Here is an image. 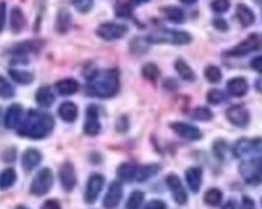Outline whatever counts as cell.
Instances as JSON below:
<instances>
[{
    "mask_svg": "<svg viewBox=\"0 0 262 209\" xmlns=\"http://www.w3.org/2000/svg\"><path fill=\"white\" fill-rule=\"evenodd\" d=\"M53 127L55 119L52 114L40 110H29L18 127V135L31 138V140H42L52 134Z\"/></svg>",
    "mask_w": 262,
    "mask_h": 209,
    "instance_id": "1",
    "label": "cell"
},
{
    "mask_svg": "<svg viewBox=\"0 0 262 209\" xmlns=\"http://www.w3.org/2000/svg\"><path fill=\"white\" fill-rule=\"evenodd\" d=\"M121 89V79L118 69H100L87 77L85 92L90 97L111 98Z\"/></svg>",
    "mask_w": 262,
    "mask_h": 209,
    "instance_id": "2",
    "label": "cell"
},
{
    "mask_svg": "<svg viewBox=\"0 0 262 209\" xmlns=\"http://www.w3.org/2000/svg\"><path fill=\"white\" fill-rule=\"evenodd\" d=\"M240 176L248 185L262 183V138H253V148L242 158Z\"/></svg>",
    "mask_w": 262,
    "mask_h": 209,
    "instance_id": "3",
    "label": "cell"
},
{
    "mask_svg": "<svg viewBox=\"0 0 262 209\" xmlns=\"http://www.w3.org/2000/svg\"><path fill=\"white\" fill-rule=\"evenodd\" d=\"M150 44H170V45H187L191 42V36L185 31H172V29H155L148 34Z\"/></svg>",
    "mask_w": 262,
    "mask_h": 209,
    "instance_id": "4",
    "label": "cell"
},
{
    "mask_svg": "<svg viewBox=\"0 0 262 209\" xmlns=\"http://www.w3.org/2000/svg\"><path fill=\"white\" fill-rule=\"evenodd\" d=\"M53 185V172L49 168H42L39 169V172L34 176L29 192L34 196H43L47 195Z\"/></svg>",
    "mask_w": 262,
    "mask_h": 209,
    "instance_id": "5",
    "label": "cell"
},
{
    "mask_svg": "<svg viewBox=\"0 0 262 209\" xmlns=\"http://www.w3.org/2000/svg\"><path fill=\"white\" fill-rule=\"evenodd\" d=\"M95 34L103 40H118L121 37H124L127 34V28L124 25H119V23H103L100 25L95 31Z\"/></svg>",
    "mask_w": 262,
    "mask_h": 209,
    "instance_id": "6",
    "label": "cell"
},
{
    "mask_svg": "<svg viewBox=\"0 0 262 209\" xmlns=\"http://www.w3.org/2000/svg\"><path fill=\"white\" fill-rule=\"evenodd\" d=\"M103 185H105V177L101 174H92L85 185L84 201L87 204H94L98 200V195L101 193V190H103Z\"/></svg>",
    "mask_w": 262,
    "mask_h": 209,
    "instance_id": "7",
    "label": "cell"
},
{
    "mask_svg": "<svg viewBox=\"0 0 262 209\" xmlns=\"http://www.w3.org/2000/svg\"><path fill=\"white\" fill-rule=\"evenodd\" d=\"M100 110L97 104H90L85 110V122H84V134L89 137H95L101 132L100 124Z\"/></svg>",
    "mask_w": 262,
    "mask_h": 209,
    "instance_id": "8",
    "label": "cell"
},
{
    "mask_svg": "<svg viewBox=\"0 0 262 209\" xmlns=\"http://www.w3.org/2000/svg\"><path fill=\"white\" fill-rule=\"evenodd\" d=\"M262 49V42L259 39L257 34H253V36H249L248 39H245L243 42H240L238 45H235V47L232 50L227 52V55L229 56H245L248 53H253V52H257Z\"/></svg>",
    "mask_w": 262,
    "mask_h": 209,
    "instance_id": "9",
    "label": "cell"
},
{
    "mask_svg": "<svg viewBox=\"0 0 262 209\" xmlns=\"http://www.w3.org/2000/svg\"><path fill=\"white\" fill-rule=\"evenodd\" d=\"M58 177H60V183L64 192H73L76 183H77V176H76V171L73 162L70 161H64L63 164L60 166L58 171Z\"/></svg>",
    "mask_w": 262,
    "mask_h": 209,
    "instance_id": "10",
    "label": "cell"
},
{
    "mask_svg": "<svg viewBox=\"0 0 262 209\" xmlns=\"http://www.w3.org/2000/svg\"><path fill=\"white\" fill-rule=\"evenodd\" d=\"M166 183H167V189L170 190V193H172L174 201L180 206L187 204V201H188L187 190L184 189V185H182L180 179L176 176V174H169L166 177Z\"/></svg>",
    "mask_w": 262,
    "mask_h": 209,
    "instance_id": "11",
    "label": "cell"
},
{
    "mask_svg": "<svg viewBox=\"0 0 262 209\" xmlns=\"http://www.w3.org/2000/svg\"><path fill=\"white\" fill-rule=\"evenodd\" d=\"M225 116L229 122H232L236 127H246L251 121V116H249V111L242 107V104H235V107H230L225 111Z\"/></svg>",
    "mask_w": 262,
    "mask_h": 209,
    "instance_id": "12",
    "label": "cell"
},
{
    "mask_svg": "<svg viewBox=\"0 0 262 209\" xmlns=\"http://www.w3.org/2000/svg\"><path fill=\"white\" fill-rule=\"evenodd\" d=\"M170 129L182 138H185V140H200V138H203V134L198 127L187 122H172L170 124Z\"/></svg>",
    "mask_w": 262,
    "mask_h": 209,
    "instance_id": "13",
    "label": "cell"
},
{
    "mask_svg": "<svg viewBox=\"0 0 262 209\" xmlns=\"http://www.w3.org/2000/svg\"><path fill=\"white\" fill-rule=\"evenodd\" d=\"M122 200V185L121 182H111V185L108 187V192L103 198V207L105 209H116L118 204Z\"/></svg>",
    "mask_w": 262,
    "mask_h": 209,
    "instance_id": "14",
    "label": "cell"
},
{
    "mask_svg": "<svg viewBox=\"0 0 262 209\" xmlns=\"http://www.w3.org/2000/svg\"><path fill=\"white\" fill-rule=\"evenodd\" d=\"M23 118H25V116H23V107L15 103V104H11V107H8V110L5 111L4 124L7 129H18Z\"/></svg>",
    "mask_w": 262,
    "mask_h": 209,
    "instance_id": "15",
    "label": "cell"
},
{
    "mask_svg": "<svg viewBox=\"0 0 262 209\" xmlns=\"http://www.w3.org/2000/svg\"><path fill=\"white\" fill-rule=\"evenodd\" d=\"M42 161V153L39 152V150L36 148H28L25 153H23L21 156V166L25 171H32L36 169Z\"/></svg>",
    "mask_w": 262,
    "mask_h": 209,
    "instance_id": "16",
    "label": "cell"
},
{
    "mask_svg": "<svg viewBox=\"0 0 262 209\" xmlns=\"http://www.w3.org/2000/svg\"><path fill=\"white\" fill-rule=\"evenodd\" d=\"M185 180H187L188 189L193 193H198L201 189V182H203V169L198 166L187 169L185 171Z\"/></svg>",
    "mask_w": 262,
    "mask_h": 209,
    "instance_id": "17",
    "label": "cell"
},
{
    "mask_svg": "<svg viewBox=\"0 0 262 209\" xmlns=\"http://www.w3.org/2000/svg\"><path fill=\"white\" fill-rule=\"evenodd\" d=\"M248 89H249V86L245 77H232L229 82H227V90H229V94L236 98L245 97Z\"/></svg>",
    "mask_w": 262,
    "mask_h": 209,
    "instance_id": "18",
    "label": "cell"
},
{
    "mask_svg": "<svg viewBox=\"0 0 262 209\" xmlns=\"http://www.w3.org/2000/svg\"><path fill=\"white\" fill-rule=\"evenodd\" d=\"M55 90L63 97H70V95H74L79 90V82L76 79L64 77V79H60L58 82L55 84Z\"/></svg>",
    "mask_w": 262,
    "mask_h": 209,
    "instance_id": "19",
    "label": "cell"
},
{
    "mask_svg": "<svg viewBox=\"0 0 262 209\" xmlns=\"http://www.w3.org/2000/svg\"><path fill=\"white\" fill-rule=\"evenodd\" d=\"M71 13L66 8H60L58 13H56V19H55V31L60 34H66L71 28Z\"/></svg>",
    "mask_w": 262,
    "mask_h": 209,
    "instance_id": "20",
    "label": "cell"
},
{
    "mask_svg": "<svg viewBox=\"0 0 262 209\" xmlns=\"http://www.w3.org/2000/svg\"><path fill=\"white\" fill-rule=\"evenodd\" d=\"M79 110L76 107V103L73 101H63L58 108V116L64 122H74L77 119Z\"/></svg>",
    "mask_w": 262,
    "mask_h": 209,
    "instance_id": "21",
    "label": "cell"
},
{
    "mask_svg": "<svg viewBox=\"0 0 262 209\" xmlns=\"http://www.w3.org/2000/svg\"><path fill=\"white\" fill-rule=\"evenodd\" d=\"M36 101H37V104H40L42 108H50L55 103V94L49 86H42L36 92Z\"/></svg>",
    "mask_w": 262,
    "mask_h": 209,
    "instance_id": "22",
    "label": "cell"
},
{
    "mask_svg": "<svg viewBox=\"0 0 262 209\" xmlns=\"http://www.w3.org/2000/svg\"><path fill=\"white\" fill-rule=\"evenodd\" d=\"M26 25V18H25V13H23V10L19 7H13L11 8V13H10V28L15 34L21 32L23 28Z\"/></svg>",
    "mask_w": 262,
    "mask_h": 209,
    "instance_id": "23",
    "label": "cell"
},
{
    "mask_svg": "<svg viewBox=\"0 0 262 209\" xmlns=\"http://www.w3.org/2000/svg\"><path fill=\"white\" fill-rule=\"evenodd\" d=\"M159 171L158 164H146V166H137L135 168V176H134V182H145L150 177H153L155 174Z\"/></svg>",
    "mask_w": 262,
    "mask_h": 209,
    "instance_id": "24",
    "label": "cell"
},
{
    "mask_svg": "<svg viewBox=\"0 0 262 209\" xmlns=\"http://www.w3.org/2000/svg\"><path fill=\"white\" fill-rule=\"evenodd\" d=\"M135 168H137V164H132V162H122V164L118 166V171H116L118 179L126 183H134Z\"/></svg>",
    "mask_w": 262,
    "mask_h": 209,
    "instance_id": "25",
    "label": "cell"
},
{
    "mask_svg": "<svg viewBox=\"0 0 262 209\" xmlns=\"http://www.w3.org/2000/svg\"><path fill=\"white\" fill-rule=\"evenodd\" d=\"M236 18H238V21H240V25L245 26V28L251 26L253 23H254L253 10L249 8V7H246V5H243V4H240V5L236 7Z\"/></svg>",
    "mask_w": 262,
    "mask_h": 209,
    "instance_id": "26",
    "label": "cell"
},
{
    "mask_svg": "<svg viewBox=\"0 0 262 209\" xmlns=\"http://www.w3.org/2000/svg\"><path fill=\"white\" fill-rule=\"evenodd\" d=\"M161 13L170 21V23H176V25H180V23L185 21V13L184 10H180L179 7H163L161 8Z\"/></svg>",
    "mask_w": 262,
    "mask_h": 209,
    "instance_id": "27",
    "label": "cell"
},
{
    "mask_svg": "<svg viewBox=\"0 0 262 209\" xmlns=\"http://www.w3.org/2000/svg\"><path fill=\"white\" fill-rule=\"evenodd\" d=\"M8 74L15 82H18L21 86H29L34 80V74L29 71H25V69H10Z\"/></svg>",
    "mask_w": 262,
    "mask_h": 209,
    "instance_id": "28",
    "label": "cell"
},
{
    "mask_svg": "<svg viewBox=\"0 0 262 209\" xmlns=\"http://www.w3.org/2000/svg\"><path fill=\"white\" fill-rule=\"evenodd\" d=\"M16 182V171L13 168L5 169L0 174V190H8L15 185Z\"/></svg>",
    "mask_w": 262,
    "mask_h": 209,
    "instance_id": "29",
    "label": "cell"
},
{
    "mask_svg": "<svg viewBox=\"0 0 262 209\" xmlns=\"http://www.w3.org/2000/svg\"><path fill=\"white\" fill-rule=\"evenodd\" d=\"M176 71L179 73V76L184 79V80H188V82H193V80L196 79V74L193 73V69L184 61V60H177L176 61Z\"/></svg>",
    "mask_w": 262,
    "mask_h": 209,
    "instance_id": "30",
    "label": "cell"
},
{
    "mask_svg": "<svg viewBox=\"0 0 262 209\" xmlns=\"http://www.w3.org/2000/svg\"><path fill=\"white\" fill-rule=\"evenodd\" d=\"M40 49V44L34 42V40H28V42H23L18 44L13 47V53L15 55H28V53H34Z\"/></svg>",
    "mask_w": 262,
    "mask_h": 209,
    "instance_id": "31",
    "label": "cell"
},
{
    "mask_svg": "<svg viewBox=\"0 0 262 209\" xmlns=\"http://www.w3.org/2000/svg\"><path fill=\"white\" fill-rule=\"evenodd\" d=\"M212 153H214V156L217 158L219 161H225L227 155H229V145H227L225 140L219 138V140H215L212 143Z\"/></svg>",
    "mask_w": 262,
    "mask_h": 209,
    "instance_id": "32",
    "label": "cell"
},
{
    "mask_svg": "<svg viewBox=\"0 0 262 209\" xmlns=\"http://www.w3.org/2000/svg\"><path fill=\"white\" fill-rule=\"evenodd\" d=\"M148 47H150V42L143 37H135L130 42V52L134 55H145L148 52Z\"/></svg>",
    "mask_w": 262,
    "mask_h": 209,
    "instance_id": "33",
    "label": "cell"
},
{
    "mask_svg": "<svg viewBox=\"0 0 262 209\" xmlns=\"http://www.w3.org/2000/svg\"><path fill=\"white\" fill-rule=\"evenodd\" d=\"M204 203L208 206H219L222 203V192L219 189H209L204 193Z\"/></svg>",
    "mask_w": 262,
    "mask_h": 209,
    "instance_id": "34",
    "label": "cell"
},
{
    "mask_svg": "<svg viewBox=\"0 0 262 209\" xmlns=\"http://www.w3.org/2000/svg\"><path fill=\"white\" fill-rule=\"evenodd\" d=\"M142 76L148 80H151V82H156L159 76H161V71H159V68L155 63H146L142 68Z\"/></svg>",
    "mask_w": 262,
    "mask_h": 209,
    "instance_id": "35",
    "label": "cell"
},
{
    "mask_svg": "<svg viewBox=\"0 0 262 209\" xmlns=\"http://www.w3.org/2000/svg\"><path fill=\"white\" fill-rule=\"evenodd\" d=\"M145 200V195L140 190H135L129 195V200L126 203V209H140Z\"/></svg>",
    "mask_w": 262,
    "mask_h": 209,
    "instance_id": "36",
    "label": "cell"
},
{
    "mask_svg": "<svg viewBox=\"0 0 262 209\" xmlns=\"http://www.w3.org/2000/svg\"><path fill=\"white\" fill-rule=\"evenodd\" d=\"M204 77H206L208 82L217 84V82H221V79H222V71H221L217 66L209 65L206 69H204Z\"/></svg>",
    "mask_w": 262,
    "mask_h": 209,
    "instance_id": "37",
    "label": "cell"
},
{
    "mask_svg": "<svg viewBox=\"0 0 262 209\" xmlns=\"http://www.w3.org/2000/svg\"><path fill=\"white\" fill-rule=\"evenodd\" d=\"M0 97L2 98H13L15 97V87L8 82V79L0 76Z\"/></svg>",
    "mask_w": 262,
    "mask_h": 209,
    "instance_id": "38",
    "label": "cell"
},
{
    "mask_svg": "<svg viewBox=\"0 0 262 209\" xmlns=\"http://www.w3.org/2000/svg\"><path fill=\"white\" fill-rule=\"evenodd\" d=\"M191 118L196 119V121H204V122H206V121L212 119V111L209 108L201 107V108H196V110L191 111Z\"/></svg>",
    "mask_w": 262,
    "mask_h": 209,
    "instance_id": "39",
    "label": "cell"
},
{
    "mask_svg": "<svg viewBox=\"0 0 262 209\" xmlns=\"http://www.w3.org/2000/svg\"><path fill=\"white\" fill-rule=\"evenodd\" d=\"M206 98H208V101L211 104H219V103H222V101L227 100V95H225V92H222L219 89H211L208 92V97Z\"/></svg>",
    "mask_w": 262,
    "mask_h": 209,
    "instance_id": "40",
    "label": "cell"
},
{
    "mask_svg": "<svg viewBox=\"0 0 262 209\" xmlns=\"http://www.w3.org/2000/svg\"><path fill=\"white\" fill-rule=\"evenodd\" d=\"M73 7L79 13H89L94 8V0H73Z\"/></svg>",
    "mask_w": 262,
    "mask_h": 209,
    "instance_id": "41",
    "label": "cell"
},
{
    "mask_svg": "<svg viewBox=\"0 0 262 209\" xmlns=\"http://www.w3.org/2000/svg\"><path fill=\"white\" fill-rule=\"evenodd\" d=\"M116 15L119 18H130L132 16V4L130 2H121L116 5Z\"/></svg>",
    "mask_w": 262,
    "mask_h": 209,
    "instance_id": "42",
    "label": "cell"
},
{
    "mask_svg": "<svg viewBox=\"0 0 262 209\" xmlns=\"http://www.w3.org/2000/svg\"><path fill=\"white\" fill-rule=\"evenodd\" d=\"M211 8L215 11V13H225V11L230 8V2L229 0H212Z\"/></svg>",
    "mask_w": 262,
    "mask_h": 209,
    "instance_id": "43",
    "label": "cell"
},
{
    "mask_svg": "<svg viewBox=\"0 0 262 209\" xmlns=\"http://www.w3.org/2000/svg\"><path fill=\"white\" fill-rule=\"evenodd\" d=\"M5 21H7V4L0 2V32L5 29Z\"/></svg>",
    "mask_w": 262,
    "mask_h": 209,
    "instance_id": "44",
    "label": "cell"
},
{
    "mask_svg": "<svg viewBox=\"0 0 262 209\" xmlns=\"http://www.w3.org/2000/svg\"><path fill=\"white\" fill-rule=\"evenodd\" d=\"M116 129H118V132H127V129H129V121H127L126 116H121V118L118 119Z\"/></svg>",
    "mask_w": 262,
    "mask_h": 209,
    "instance_id": "45",
    "label": "cell"
},
{
    "mask_svg": "<svg viewBox=\"0 0 262 209\" xmlns=\"http://www.w3.org/2000/svg\"><path fill=\"white\" fill-rule=\"evenodd\" d=\"M143 209H167L166 203L161 201V200H153L150 203H146V206Z\"/></svg>",
    "mask_w": 262,
    "mask_h": 209,
    "instance_id": "46",
    "label": "cell"
},
{
    "mask_svg": "<svg viewBox=\"0 0 262 209\" xmlns=\"http://www.w3.org/2000/svg\"><path fill=\"white\" fill-rule=\"evenodd\" d=\"M212 25H214L215 29H219V31H222V32L229 31V25H227V21L222 19V18H215V19L212 21Z\"/></svg>",
    "mask_w": 262,
    "mask_h": 209,
    "instance_id": "47",
    "label": "cell"
},
{
    "mask_svg": "<svg viewBox=\"0 0 262 209\" xmlns=\"http://www.w3.org/2000/svg\"><path fill=\"white\" fill-rule=\"evenodd\" d=\"M40 209H61V204L60 201H56V200H47Z\"/></svg>",
    "mask_w": 262,
    "mask_h": 209,
    "instance_id": "48",
    "label": "cell"
},
{
    "mask_svg": "<svg viewBox=\"0 0 262 209\" xmlns=\"http://www.w3.org/2000/svg\"><path fill=\"white\" fill-rule=\"evenodd\" d=\"M251 68L254 69V71H257V73L262 74V55L256 56L254 60L251 61Z\"/></svg>",
    "mask_w": 262,
    "mask_h": 209,
    "instance_id": "49",
    "label": "cell"
},
{
    "mask_svg": "<svg viewBox=\"0 0 262 209\" xmlns=\"http://www.w3.org/2000/svg\"><path fill=\"white\" fill-rule=\"evenodd\" d=\"M15 156H16L15 148H10L8 152H4V156H2V159H4V161H8V162H11V161H15Z\"/></svg>",
    "mask_w": 262,
    "mask_h": 209,
    "instance_id": "50",
    "label": "cell"
},
{
    "mask_svg": "<svg viewBox=\"0 0 262 209\" xmlns=\"http://www.w3.org/2000/svg\"><path fill=\"white\" fill-rule=\"evenodd\" d=\"M242 207H243V209H256L254 201H253L251 198H248V196H245V198H243V201H242Z\"/></svg>",
    "mask_w": 262,
    "mask_h": 209,
    "instance_id": "51",
    "label": "cell"
},
{
    "mask_svg": "<svg viewBox=\"0 0 262 209\" xmlns=\"http://www.w3.org/2000/svg\"><path fill=\"white\" fill-rule=\"evenodd\" d=\"M222 209H240V206H238V203H236L235 200H230V201H227V203L224 204Z\"/></svg>",
    "mask_w": 262,
    "mask_h": 209,
    "instance_id": "52",
    "label": "cell"
},
{
    "mask_svg": "<svg viewBox=\"0 0 262 209\" xmlns=\"http://www.w3.org/2000/svg\"><path fill=\"white\" fill-rule=\"evenodd\" d=\"M129 2L132 4V7H139V5H143V4H146L148 0H129Z\"/></svg>",
    "mask_w": 262,
    "mask_h": 209,
    "instance_id": "53",
    "label": "cell"
},
{
    "mask_svg": "<svg viewBox=\"0 0 262 209\" xmlns=\"http://www.w3.org/2000/svg\"><path fill=\"white\" fill-rule=\"evenodd\" d=\"M254 87H256V90L259 92V94H262V77H259V79L256 80V84H254Z\"/></svg>",
    "mask_w": 262,
    "mask_h": 209,
    "instance_id": "54",
    "label": "cell"
},
{
    "mask_svg": "<svg viewBox=\"0 0 262 209\" xmlns=\"http://www.w3.org/2000/svg\"><path fill=\"white\" fill-rule=\"evenodd\" d=\"M180 2H184V4H187V5H191V4L198 2V0H180Z\"/></svg>",
    "mask_w": 262,
    "mask_h": 209,
    "instance_id": "55",
    "label": "cell"
},
{
    "mask_svg": "<svg viewBox=\"0 0 262 209\" xmlns=\"http://www.w3.org/2000/svg\"><path fill=\"white\" fill-rule=\"evenodd\" d=\"M16 209H28V207H26V206H18Z\"/></svg>",
    "mask_w": 262,
    "mask_h": 209,
    "instance_id": "56",
    "label": "cell"
},
{
    "mask_svg": "<svg viewBox=\"0 0 262 209\" xmlns=\"http://www.w3.org/2000/svg\"><path fill=\"white\" fill-rule=\"evenodd\" d=\"M256 2H257V4H262V0H256Z\"/></svg>",
    "mask_w": 262,
    "mask_h": 209,
    "instance_id": "57",
    "label": "cell"
},
{
    "mask_svg": "<svg viewBox=\"0 0 262 209\" xmlns=\"http://www.w3.org/2000/svg\"><path fill=\"white\" fill-rule=\"evenodd\" d=\"M260 206H262V198H260Z\"/></svg>",
    "mask_w": 262,
    "mask_h": 209,
    "instance_id": "58",
    "label": "cell"
}]
</instances>
